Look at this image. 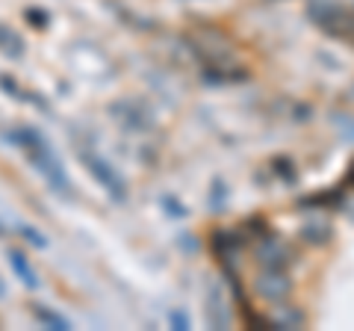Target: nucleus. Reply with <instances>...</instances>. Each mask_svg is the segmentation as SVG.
I'll use <instances>...</instances> for the list:
<instances>
[{
    "label": "nucleus",
    "mask_w": 354,
    "mask_h": 331,
    "mask_svg": "<svg viewBox=\"0 0 354 331\" xmlns=\"http://www.w3.org/2000/svg\"><path fill=\"white\" fill-rule=\"evenodd\" d=\"M15 142L30 154L32 166H36V169L44 175V178L53 184V190L62 193V195H71V181L65 178V172H62L59 160L53 157V151L48 148V142H44V139L36 134V130H18V134H15Z\"/></svg>",
    "instance_id": "f257e3e1"
},
{
    "label": "nucleus",
    "mask_w": 354,
    "mask_h": 331,
    "mask_svg": "<svg viewBox=\"0 0 354 331\" xmlns=\"http://www.w3.org/2000/svg\"><path fill=\"white\" fill-rule=\"evenodd\" d=\"M307 15L330 39H342L354 45V12H348L342 3H337V0H307Z\"/></svg>",
    "instance_id": "f03ea898"
},
{
    "label": "nucleus",
    "mask_w": 354,
    "mask_h": 331,
    "mask_svg": "<svg viewBox=\"0 0 354 331\" xmlns=\"http://www.w3.org/2000/svg\"><path fill=\"white\" fill-rule=\"evenodd\" d=\"M242 246H245V237H242L239 231H225V228L213 231V237H209V249H213V255L221 263L225 275H236V260H239Z\"/></svg>",
    "instance_id": "7ed1b4c3"
},
{
    "label": "nucleus",
    "mask_w": 354,
    "mask_h": 331,
    "mask_svg": "<svg viewBox=\"0 0 354 331\" xmlns=\"http://www.w3.org/2000/svg\"><path fill=\"white\" fill-rule=\"evenodd\" d=\"M80 157H83V163H86V169L106 186V193L113 195L115 202H124V198H127V186H124V178H121V175L113 169V166H109L104 157H97L95 151H88V148H86V151L80 148Z\"/></svg>",
    "instance_id": "20e7f679"
},
{
    "label": "nucleus",
    "mask_w": 354,
    "mask_h": 331,
    "mask_svg": "<svg viewBox=\"0 0 354 331\" xmlns=\"http://www.w3.org/2000/svg\"><path fill=\"white\" fill-rule=\"evenodd\" d=\"M254 258H257L260 269H286L292 263V249L286 242H281L272 231V234L260 237L257 249H254Z\"/></svg>",
    "instance_id": "39448f33"
},
{
    "label": "nucleus",
    "mask_w": 354,
    "mask_h": 331,
    "mask_svg": "<svg viewBox=\"0 0 354 331\" xmlns=\"http://www.w3.org/2000/svg\"><path fill=\"white\" fill-rule=\"evenodd\" d=\"M254 290L263 302H283L292 293V281L286 269H260V275L254 278Z\"/></svg>",
    "instance_id": "423d86ee"
},
{
    "label": "nucleus",
    "mask_w": 354,
    "mask_h": 331,
    "mask_svg": "<svg viewBox=\"0 0 354 331\" xmlns=\"http://www.w3.org/2000/svg\"><path fill=\"white\" fill-rule=\"evenodd\" d=\"M269 319H272L274 331H292V328H304V325H307V314L301 311V307H295V305H281V302H274Z\"/></svg>",
    "instance_id": "0eeeda50"
},
{
    "label": "nucleus",
    "mask_w": 354,
    "mask_h": 331,
    "mask_svg": "<svg viewBox=\"0 0 354 331\" xmlns=\"http://www.w3.org/2000/svg\"><path fill=\"white\" fill-rule=\"evenodd\" d=\"M207 319L213 328H227L230 325V311L225 305V293L218 290V287L213 284L207 293Z\"/></svg>",
    "instance_id": "6e6552de"
},
{
    "label": "nucleus",
    "mask_w": 354,
    "mask_h": 331,
    "mask_svg": "<svg viewBox=\"0 0 354 331\" xmlns=\"http://www.w3.org/2000/svg\"><path fill=\"white\" fill-rule=\"evenodd\" d=\"M342 202H346V193H342V186H334V190H328V193L307 195L298 204H301V211H310V207H316V211H339Z\"/></svg>",
    "instance_id": "1a4fd4ad"
},
{
    "label": "nucleus",
    "mask_w": 354,
    "mask_h": 331,
    "mask_svg": "<svg viewBox=\"0 0 354 331\" xmlns=\"http://www.w3.org/2000/svg\"><path fill=\"white\" fill-rule=\"evenodd\" d=\"M330 237H334V228L328 222H307L301 228V240L310 246H325V242H330Z\"/></svg>",
    "instance_id": "9d476101"
},
{
    "label": "nucleus",
    "mask_w": 354,
    "mask_h": 331,
    "mask_svg": "<svg viewBox=\"0 0 354 331\" xmlns=\"http://www.w3.org/2000/svg\"><path fill=\"white\" fill-rule=\"evenodd\" d=\"M269 169L278 175V178L283 181V184H298V169H295V163L290 160V157H274L272 163H269Z\"/></svg>",
    "instance_id": "9b49d317"
},
{
    "label": "nucleus",
    "mask_w": 354,
    "mask_h": 331,
    "mask_svg": "<svg viewBox=\"0 0 354 331\" xmlns=\"http://www.w3.org/2000/svg\"><path fill=\"white\" fill-rule=\"evenodd\" d=\"M225 204H227V184L221 178H216L213 186H209V207H213V213H221Z\"/></svg>",
    "instance_id": "f8f14e48"
},
{
    "label": "nucleus",
    "mask_w": 354,
    "mask_h": 331,
    "mask_svg": "<svg viewBox=\"0 0 354 331\" xmlns=\"http://www.w3.org/2000/svg\"><path fill=\"white\" fill-rule=\"evenodd\" d=\"M330 121H334V127H337L346 139H354V116H348V113H334V116H330Z\"/></svg>",
    "instance_id": "ddd939ff"
},
{
    "label": "nucleus",
    "mask_w": 354,
    "mask_h": 331,
    "mask_svg": "<svg viewBox=\"0 0 354 331\" xmlns=\"http://www.w3.org/2000/svg\"><path fill=\"white\" fill-rule=\"evenodd\" d=\"M36 316L41 319V323H48L50 328H68V319H62L57 314H50L48 307H36Z\"/></svg>",
    "instance_id": "4468645a"
},
{
    "label": "nucleus",
    "mask_w": 354,
    "mask_h": 331,
    "mask_svg": "<svg viewBox=\"0 0 354 331\" xmlns=\"http://www.w3.org/2000/svg\"><path fill=\"white\" fill-rule=\"evenodd\" d=\"M12 263H15V269L21 272V278H24V284H27V287H36V284H39V278L30 272V267L24 263V258H21V255H12Z\"/></svg>",
    "instance_id": "2eb2a0df"
},
{
    "label": "nucleus",
    "mask_w": 354,
    "mask_h": 331,
    "mask_svg": "<svg viewBox=\"0 0 354 331\" xmlns=\"http://www.w3.org/2000/svg\"><path fill=\"white\" fill-rule=\"evenodd\" d=\"M169 319H171V328H177V331L192 328V323H189V314H186V311H171V314H169Z\"/></svg>",
    "instance_id": "dca6fc26"
},
{
    "label": "nucleus",
    "mask_w": 354,
    "mask_h": 331,
    "mask_svg": "<svg viewBox=\"0 0 354 331\" xmlns=\"http://www.w3.org/2000/svg\"><path fill=\"white\" fill-rule=\"evenodd\" d=\"M162 204L169 207V216H174V219H183V216H186V207H183L180 202H174L171 195H165V198H162Z\"/></svg>",
    "instance_id": "f3484780"
},
{
    "label": "nucleus",
    "mask_w": 354,
    "mask_h": 331,
    "mask_svg": "<svg viewBox=\"0 0 354 331\" xmlns=\"http://www.w3.org/2000/svg\"><path fill=\"white\" fill-rule=\"evenodd\" d=\"M339 211L346 213V216L351 219V222H354V202H348V198H346V202H342V207H339Z\"/></svg>",
    "instance_id": "a211bd4d"
},
{
    "label": "nucleus",
    "mask_w": 354,
    "mask_h": 331,
    "mask_svg": "<svg viewBox=\"0 0 354 331\" xmlns=\"http://www.w3.org/2000/svg\"><path fill=\"white\" fill-rule=\"evenodd\" d=\"M346 184H348V186H354V160L348 163V172H346Z\"/></svg>",
    "instance_id": "6ab92c4d"
}]
</instances>
